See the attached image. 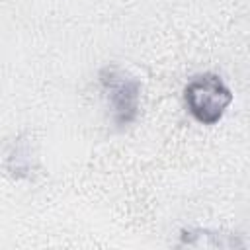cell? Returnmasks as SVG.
Here are the masks:
<instances>
[{
	"label": "cell",
	"instance_id": "obj_1",
	"mask_svg": "<svg viewBox=\"0 0 250 250\" xmlns=\"http://www.w3.org/2000/svg\"><path fill=\"white\" fill-rule=\"evenodd\" d=\"M184 100L189 113L203 125L217 123L229 104L232 102L230 90L217 74H199L184 88Z\"/></svg>",
	"mask_w": 250,
	"mask_h": 250
},
{
	"label": "cell",
	"instance_id": "obj_2",
	"mask_svg": "<svg viewBox=\"0 0 250 250\" xmlns=\"http://www.w3.org/2000/svg\"><path fill=\"white\" fill-rule=\"evenodd\" d=\"M102 84L109 94L115 121L119 125L131 123L137 117V109H139V92H141L139 82L117 68H104Z\"/></svg>",
	"mask_w": 250,
	"mask_h": 250
}]
</instances>
